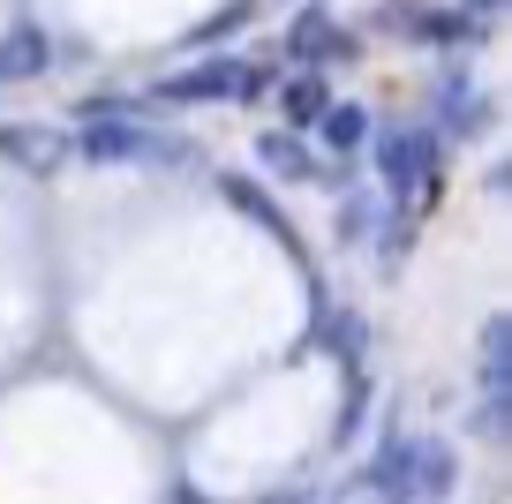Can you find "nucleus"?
Returning <instances> with one entry per match:
<instances>
[{
  "label": "nucleus",
  "mask_w": 512,
  "mask_h": 504,
  "mask_svg": "<svg viewBox=\"0 0 512 504\" xmlns=\"http://www.w3.org/2000/svg\"><path fill=\"white\" fill-rule=\"evenodd\" d=\"M460 489V459L452 444H422L415 437V467H407V504H445Z\"/></svg>",
  "instance_id": "obj_1"
},
{
  "label": "nucleus",
  "mask_w": 512,
  "mask_h": 504,
  "mask_svg": "<svg viewBox=\"0 0 512 504\" xmlns=\"http://www.w3.org/2000/svg\"><path fill=\"white\" fill-rule=\"evenodd\" d=\"M407 467H415V437H392L362 474V497L369 504H407Z\"/></svg>",
  "instance_id": "obj_2"
},
{
  "label": "nucleus",
  "mask_w": 512,
  "mask_h": 504,
  "mask_svg": "<svg viewBox=\"0 0 512 504\" xmlns=\"http://www.w3.org/2000/svg\"><path fill=\"white\" fill-rule=\"evenodd\" d=\"M377 166H384L392 189H430V136H384Z\"/></svg>",
  "instance_id": "obj_3"
},
{
  "label": "nucleus",
  "mask_w": 512,
  "mask_h": 504,
  "mask_svg": "<svg viewBox=\"0 0 512 504\" xmlns=\"http://www.w3.org/2000/svg\"><path fill=\"white\" fill-rule=\"evenodd\" d=\"M0 151L16 158V166H38V174L61 166V136L53 128H0Z\"/></svg>",
  "instance_id": "obj_4"
},
{
  "label": "nucleus",
  "mask_w": 512,
  "mask_h": 504,
  "mask_svg": "<svg viewBox=\"0 0 512 504\" xmlns=\"http://www.w3.org/2000/svg\"><path fill=\"white\" fill-rule=\"evenodd\" d=\"M23 76H46V38L38 31H8L0 38V83H23Z\"/></svg>",
  "instance_id": "obj_5"
},
{
  "label": "nucleus",
  "mask_w": 512,
  "mask_h": 504,
  "mask_svg": "<svg viewBox=\"0 0 512 504\" xmlns=\"http://www.w3.org/2000/svg\"><path fill=\"white\" fill-rule=\"evenodd\" d=\"M144 128H128V121H91V128H83V151H91V158H136V151H144Z\"/></svg>",
  "instance_id": "obj_6"
},
{
  "label": "nucleus",
  "mask_w": 512,
  "mask_h": 504,
  "mask_svg": "<svg viewBox=\"0 0 512 504\" xmlns=\"http://www.w3.org/2000/svg\"><path fill=\"white\" fill-rule=\"evenodd\" d=\"M241 61H211V68H196V76H181L174 83V98H234V91H249V76H234Z\"/></svg>",
  "instance_id": "obj_7"
},
{
  "label": "nucleus",
  "mask_w": 512,
  "mask_h": 504,
  "mask_svg": "<svg viewBox=\"0 0 512 504\" xmlns=\"http://www.w3.org/2000/svg\"><path fill=\"white\" fill-rule=\"evenodd\" d=\"M512 324H505V316H497V324L490 331H482V392H505V384H512Z\"/></svg>",
  "instance_id": "obj_8"
},
{
  "label": "nucleus",
  "mask_w": 512,
  "mask_h": 504,
  "mask_svg": "<svg viewBox=\"0 0 512 504\" xmlns=\"http://www.w3.org/2000/svg\"><path fill=\"white\" fill-rule=\"evenodd\" d=\"M317 136L332 143V151H354V143H362V106H332L317 121Z\"/></svg>",
  "instance_id": "obj_9"
},
{
  "label": "nucleus",
  "mask_w": 512,
  "mask_h": 504,
  "mask_svg": "<svg viewBox=\"0 0 512 504\" xmlns=\"http://www.w3.org/2000/svg\"><path fill=\"white\" fill-rule=\"evenodd\" d=\"M505 422H512V407H505V392H482V407H475V437H505Z\"/></svg>",
  "instance_id": "obj_10"
},
{
  "label": "nucleus",
  "mask_w": 512,
  "mask_h": 504,
  "mask_svg": "<svg viewBox=\"0 0 512 504\" xmlns=\"http://www.w3.org/2000/svg\"><path fill=\"white\" fill-rule=\"evenodd\" d=\"M324 38H332V23H324V16H302V23H294V53H317Z\"/></svg>",
  "instance_id": "obj_11"
},
{
  "label": "nucleus",
  "mask_w": 512,
  "mask_h": 504,
  "mask_svg": "<svg viewBox=\"0 0 512 504\" xmlns=\"http://www.w3.org/2000/svg\"><path fill=\"white\" fill-rule=\"evenodd\" d=\"M467 8H497V0H467Z\"/></svg>",
  "instance_id": "obj_12"
}]
</instances>
